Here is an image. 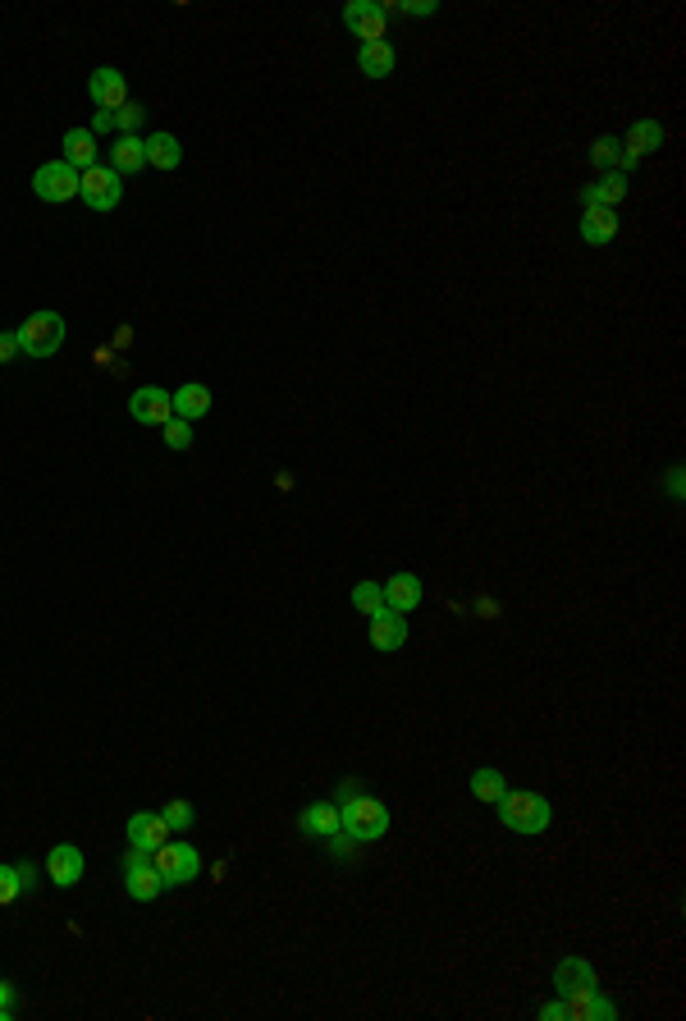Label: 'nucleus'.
Instances as JSON below:
<instances>
[{
    "label": "nucleus",
    "mask_w": 686,
    "mask_h": 1021,
    "mask_svg": "<svg viewBox=\"0 0 686 1021\" xmlns=\"http://www.w3.org/2000/svg\"><path fill=\"white\" fill-rule=\"evenodd\" d=\"M142 120H147V106H138V101H124V106L115 110V129H119V138H138Z\"/></svg>",
    "instance_id": "bb28decb"
},
{
    "label": "nucleus",
    "mask_w": 686,
    "mask_h": 1021,
    "mask_svg": "<svg viewBox=\"0 0 686 1021\" xmlns=\"http://www.w3.org/2000/svg\"><path fill=\"white\" fill-rule=\"evenodd\" d=\"M380 596H385V609H394V614H412L426 591H421L417 573H394L389 582H380Z\"/></svg>",
    "instance_id": "4468645a"
},
{
    "label": "nucleus",
    "mask_w": 686,
    "mask_h": 1021,
    "mask_svg": "<svg viewBox=\"0 0 686 1021\" xmlns=\"http://www.w3.org/2000/svg\"><path fill=\"white\" fill-rule=\"evenodd\" d=\"M165 825L174 829V834H188L193 829V820H197V811H193V802H183V797H174V802H165Z\"/></svg>",
    "instance_id": "c85d7f7f"
},
{
    "label": "nucleus",
    "mask_w": 686,
    "mask_h": 1021,
    "mask_svg": "<svg viewBox=\"0 0 686 1021\" xmlns=\"http://www.w3.org/2000/svg\"><path fill=\"white\" fill-rule=\"evenodd\" d=\"M161 431H165V445H170V449H188V445H193V426L183 422V417H170Z\"/></svg>",
    "instance_id": "2f4dec72"
},
{
    "label": "nucleus",
    "mask_w": 686,
    "mask_h": 1021,
    "mask_svg": "<svg viewBox=\"0 0 686 1021\" xmlns=\"http://www.w3.org/2000/svg\"><path fill=\"white\" fill-rule=\"evenodd\" d=\"M87 97H92V106L97 110H110L115 115L124 101H129V83H124V74L119 69H97V74L87 78Z\"/></svg>",
    "instance_id": "9b49d317"
},
{
    "label": "nucleus",
    "mask_w": 686,
    "mask_h": 1021,
    "mask_svg": "<svg viewBox=\"0 0 686 1021\" xmlns=\"http://www.w3.org/2000/svg\"><path fill=\"white\" fill-rule=\"evenodd\" d=\"M14 870H19V884H23V889H37V870L28 866V861H19Z\"/></svg>",
    "instance_id": "4c0bfd02"
},
{
    "label": "nucleus",
    "mask_w": 686,
    "mask_h": 1021,
    "mask_svg": "<svg viewBox=\"0 0 686 1021\" xmlns=\"http://www.w3.org/2000/svg\"><path fill=\"white\" fill-rule=\"evenodd\" d=\"M298 829L307 838H330V834H339V806L334 802H307L302 806V815H298Z\"/></svg>",
    "instance_id": "f3484780"
},
{
    "label": "nucleus",
    "mask_w": 686,
    "mask_h": 1021,
    "mask_svg": "<svg viewBox=\"0 0 686 1021\" xmlns=\"http://www.w3.org/2000/svg\"><path fill=\"white\" fill-rule=\"evenodd\" d=\"M371 646L376 651H403V641H408V614H394V609H380V614H371Z\"/></svg>",
    "instance_id": "ddd939ff"
},
{
    "label": "nucleus",
    "mask_w": 686,
    "mask_h": 1021,
    "mask_svg": "<svg viewBox=\"0 0 686 1021\" xmlns=\"http://www.w3.org/2000/svg\"><path fill=\"white\" fill-rule=\"evenodd\" d=\"M394 65H398V55H394V46H389V42H371V46H362V51H357V69H362L366 78H389V74H394Z\"/></svg>",
    "instance_id": "393cba45"
},
{
    "label": "nucleus",
    "mask_w": 686,
    "mask_h": 1021,
    "mask_svg": "<svg viewBox=\"0 0 686 1021\" xmlns=\"http://www.w3.org/2000/svg\"><path fill=\"white\" fill-rule=\"evenodd\" d=\"M115 129V115H110V110H97V115H92V138H97V133H110Z\"/></svg>",
    "instance_id": "e433bc0d"
},
{
    "label": "nucleus",
    "mask_w": 686,
    "mask_h": 1021,
    "mask_svg": "<svg viewBox=\"0 0 686 1021\" xmlns=\"http://www.w3.org/2000/svg\"><path fill=\"white\" fill-rule=\"evenodd\" d=\"M14 1017V985L10 980H0V1021Z\"/></svg>",
    "instance_id": "c9c22d12"
},
{
    "label": "nucleus",
    "mask_w": 686,
    "mask_h": 1021,
    "mask_svg": "<svg viewBox=\"0 0 686 1021\" xmlns=\"http://www.w3.org/2000/svg\"><path fill=\"white\" fill-rule=\"evenodd\" d=\"M353 793H362V788H357V779H343V788H339V797H334V802H343V797H353Z\"/></svg>",
    "instance_id": "58836bf2"
},
{
    "label": "nucleus",
    "mask_w": 686,
    "mask_h": 1021,
    "mask_svg": "<svg viewBox=\"0 0 686 1021\" xmlns=\"http://www.w3.org/2000/svg\"><path fill=\"white\" fill-rule=\"evenodd\" d=\"M14 339H19L23 358H51V353H60V344H65V316L60 312H33L19 330H14Z\"/></svg>",
    "instance_id": "7ed1b4c3"
},
{
    "label": "nucleus",
    "mask_w": 686,
    "mask_h": 1021,
    "mask_svg": "<svg viewBox=\"0 0 686 1021\" xmlns=\"http://www.w3.org/2000/svg\"><path fill=\"white\" fill-rule=\"evenodd\" d=\"M668 490H673V495H682V468L668 472Z\"/></svg>",
    "instance_id": "ea45409f"
},
{
    "label": "nucleus",
    "mask_w": 686,
    "mask_h": 1021,
    "mask_svg": "<svg viewBox=\"0 0 686 1021\" xmlns=\"http://www.w3.org/2000/svg\"><path fill=\"white\" fill-rule=\"evenodd\" d=\"M353 609H357V614H366V619H371V614H380V609H385L380 582H357V587H353Z\"/></svg>",
    "instance_id": "cd10ccee"
},
{
    "label": "nucleus",
    "mask_w": 686,
    "mask_h": 1021,
    "mask_svg": "<svg viewBox=\"0 0 686 1021\" xmlns=\"http://www.w3.org/2000/svg\"><path fill=\"white\" fill-rule=\"evenodd\" d=\"M540 1021H568V1003H563V994H558V999H549L545 1008H540Z\"/></svg>",
    "instance_id": "f704fd0d"
},
{
    "label": "nucleus",
    "mask_w": 686,
    "mask_h": 1021,
    "mask_svg": "<svg viewBox=\"0 0 686 1021\" xmlns=\"http://www.w3.org/2000/svg\"><path fill=\"white\" fill-rule=\"evenodd\" d=\"M23 893V884H19V870L14 866H0V907H10L14 898Z\"/></svg>",
    "instance_id": "473e14b6"
},
{
    "label": "nucleus",
    "mask_w": 686,
    "mask_h": 1021,
    "mask_svg": "<svg viewBox=\"0 0 686 1021\" xmlns=\"http://www.w3.org/2000/svg\"><path fill=\"white\" fill-rule=\"evenodd\" d=\"M343 28L353 37H362V46L385 42V10H380V0H348L343 5Z\"/></svg>",
    "instance_id": "6e6552de"
},
{
    "label": "nucleus",
    "mask_w": 686,
    "mask_h": 1021,
    "mask_svg": "<svg viewBox=\"0 0 686 1021\" xmlns=\"http://www.w3.org/2000/svg\"><path fill=\"white\" fill-rule=\"evenodd\" d=\"M142 142H147V165L151 170H179L183 142L174 138V133H151V138H142Z\"/></svg>",
    "instance_id": "b1692460"
},
{
    "label": "nucleus",
    "mask_w": 686,
    "mask_h": 1021,
    "mask_svg": "<svg viewBox=\"0 0 686 1021\" xmlns=\"http://www.w3.org/2000/svg\"><path fill=\"white\" fill-rule=\"evenodd\" d=\"M124 889H129L133 902H156L165 893L161 870L151 866V852L129 848V857H124Z\"/></svg>",
    "instance_id": "423d86ee"
},
{
    "label": "nucleus",
    "mask_w": 686,
    "mask_h": 1021,
    "mask_svg": "<svg viewBox=\"0 0 686 1021\" xmlns=\"http://www.w3.org/2000/svg\"><path fill=\"white\" fill-rule=\"evenodd\" d=\"M508 793V779H504V770H490V765H485V770H476L472 774V797L476 802H485V806H494L499 802V797Z\"/></svg>",
    "instance_id": "a878e982"
},
{
    "label": "nucleus",
    "mask_w": 686,
    "mask_h": 1021,
    "mask_svg": "<svg viewBox=\"0 0 686 1021\" xmlns=\"http://www.w3.org/2000/svg\"><path fill=\"white\" fill-rule=\"evenodd\" d=\"M622 197H627V174H618V170H604L600 179H595V184L586 188V193H581V202H586V207H618Z\"/></svg>",
    "instance_id": "aec40b11"
},
{
    "label": "nucleus",
    "mask_w": 686,
    "mask_h": 1021,
    "mask_svg": "<svg viewBox=\"0 0 686 1021\" xmlns=\"http://www.w3.org/2000/svg\"><path fill=\"white\" fill-rule=\"evenodd\" d=\"M389 14H412V19H426V14H435V0H389V5H380Z\"/></svg>",
    "instance_id": "7c9ffc66"
},
{
    "label": "nucleus",
    "mask_w": 686,
    "mask_h": 1021,
    "mask_svg": "<svg viewBox=\"0 0 686 1021\" xmlns=\"http://www.w3.org/2000/svg\"><path fill=\"white\" fill-rule=\"evenodd\" d=\"M60 147H65V156H60V161H65V165H74L78 174H83V170H92V165H97V138H92V129H69Z\"/></svg>",
    "instance_id": "4be33fe9"
},
{
    "label": "nucleus",
    "mask_w": 686,
    "mask_h": 1021,
    "mask_svg": "<svg viewBox=\"0 0 686 1021\" xmlns=\"http://www.w3.org/2000/svg\"><path fill=\"white\" fill-rule=\"evenodd\" d=\"M83 870H87V861L74 843H55V848L46 852V880L60 884V889H74V884L83 880Z\"/></svg>",
    "instance_id": "9d476101"
},
{
    "label": "nucleus",
    "mask_w": 686,
    "mask_h": 1021,
    "mask_svg": "<svg viewBox=\"0 0 686 1021\" xmlns=\"http://www.w3.org/2000/svg\"><path fill=\"white\" fill-rule=\"evenodd\" d=\"M170 403H174V417H183V422H202V417L211 413V390L197 385V381H188V385H179V390L170 394Z\"/></svg>",
    "instance_id": "a211bd4d"
},
{
    "label": "nucleus",
    "mask_w": 686,
    "mask_h": 1021,
    "mask_svg": "<svg viewBox=\"0 0 686 1021\" xmlns=\"http://www.w3.org/2000/svg\"><path fill=\"white\" fill-rule=\"evenodd\" d=\"M129 413H133V422H142V426H165L174 417L170 390H161V385H142V390H133Z\"/></svg>",
    "instance_id": "1a4fd4ad"
},
{
    "label": "nucleus",
    "mask_w": 686,
    "mask_h": 1021,
    "mask_svg": "<svg viewBox=\"0 0 686 1021\" xmlns=\"http://www.w3.org/2000/svg\"><path fill=\"white\" fill-rule=\"evenodd\" d=\"M618 156H622V142L618 138H595V147H590L595 170H618Z\"/></svg>",
    "instance_id": "c756f323"
},
{
    "label": "nucleus",
    "mask_w": 686,
    "mask_h": 1021,
    "mask_svg": "<svg viewBox=\"0 0 686 1021\" xmlns=\"http://www.w3.org/2000/svg\"><path fill=\"white\" fill-rule=\"evenodd\" d=\"M494 811H499V820H504L513 834H545L549 820H554V806H549L545 793H504L499 802H494Z\"/></svg>",
    "instance_id": "f03ea898"
},
{
    "label": "nucleus",
    "mask_w": 686,
    "mask_h": 1021,
    "mask_svg": "<svg viewBox=\"0 0 686 1021\" xmlns=\"http://www.w3.org/2000/svg\"><path fill=\"white\" fill-rule=\"evenodd\" d=\"M664 124L659 120H636L632 129H627V142H622V156L627 161H641V156H650V152H659L664 147Z\"/></svg>",
    "instance_id": "dca6fc26"
},
{
    "label": "nucleus",
    "mask_w": 686,
    "mask_h": 1021,
    "mask_svg": "<svg viewBox=\"0 0 686 1021\" xmlns=\"http://www.w3.org/2000/svg\"><path fill=\"white\" fill-rule=\"evenodd\" d=\"M581 239L586 243H613V234H618V211H609V207H586L581 211Z\"/></svg>",
    "instance_id": "412c9836"
},
{
    "label": "nucleus",
    "mask_w": 686,
    "mask_h": 1021,
    "mask_svg": "<svg viewBox=\"0 0 686 1021\" xmlns=\"http://www.w3.org/2000/svg\"><path fill=\"white\" fill-rule=\"evenodd\" d=\"M151 866L161 870L165 889H183V884H193L197 875H202V857H197V848L193 843H179L174 834L151 852Z\"/></svg>",
    "instance_id": "20e7f679"
},
{
    "label": "nucleus",
    "mask_w": 686,
    "mask_h": 1021,
    "mask_svg": "<svg viewBox=\"0 0 686 1021\" xmlns=\"http://www.w3.org/2000/svg\"><path fill=\"white\" fill-rule=\"evenodd\" d=\"M78 197H83L92 211H115L119 197H124V179H119L110 165H92V170H83V179H78Z\"/></svg>",
    "instance_id": "39448f33"
},
{
    "label": "nucleus",
    "mask_w": 686,
    "mask_h": 1021,
    "mask_svg": "<svg viewBox=\"0 0 686 1021\" xmlns=\"http://www.w3.org/2000/svg\"><path fill=\"white\" fill-rule=\"evenodd\" d=\"M110 170L124 179V174H138V170H147V142L142 138H115L110 142Z\"/></svg>",
    "instance_id": "6ab92c4d"
},
{
    "label": "nucleus",
    "mask_w": 686,
    "mask_h": 1021,
    "mask_svg": "<svg viewBox=\"0 0 686 1021\" xmlns=\"http://www.w3.org/2000/svg\"><path fill=\"white\" fill-rule=\"evenodd\" d=\"M563 1003H568V1021H613V1017H618V1008H613V1003L604 999L595 985L563 994Z\"/></svg>",
    "instance_id": "f8f14e48"
},
{
    "label": "nucleus",
    "mask_w": 686,
    "mask_h": 1021,
    "mask_svg": "<svg viewBox=\"0 0 686 1021\" xmlns=\"http://www.w3.org/2000/svg\"><path fill=\"white\" fill-rule=\"evenodd\" d=\"M78 179H83V174H78L74 165L46 161V165H37V174H33V193L42 197V202H69V197L78 193Z\"/></svg>",
    "instance_id": "0eeeda50"
},
{
    "label": "nucleus",
    "mask_w": 686,
    "mask_h": 1021,
    "mask_svg": "<svg viewBox=\"0 0 686 1021\" xmlns=\"http://www.w3.org/2000/svg\"><path fill=\"white\" fill-rule=\"evenodd\" d=\"M595 985V967L586 957H563L554 971V994H572V989H590Z\"/></svg>",
    "instance_id": "5701e85b"
},
{
    "label": "nucleus",
    "mask_w": 686,
    "mask_h": 1021,
    "mask_svg": "<svg viewBox=\"0 0 686 1021\" xmlns=\"http://www.w3.org/2000/svg\"><path fill=\"white\" fill-rule=\"evenodd\" d=\"M334 806H339V829L353 838V843H376V838L389 834V806L380 802V797L353 793Z\"/></svg>",
    "instance_id": "f257e3e1"
},
{
    "label": "nucleus",
    "mask_w": 686,
    "mask_h": 1021,
    "mask_svg": "<svg viewBox=\"0 0 686 1021\" xmlns=\"http://www.w3.org/2000/svg\"><path fill=\"white\" fill-rule=\"evenodd\" d=\"M14 358H19V339H14V330H0V367Z\"/></svg>",
    "instance_id": "72a5a7b5"
},
{
    "label": "nucleus",
    "mask_w": 686,
    "mask_h": 1021,
    "mask_svg": "<svg viewBox=\"0 0 686 1021\" xmlns=\"http://www.w3.org/2000/svg\"><path fill=\"white\" fill-rule=\"evenodd\" d=\"M170 834H174V829L165 825V815H147V811L129 815V848H138V852H156Z\"/></svg>",
    "instance_id": "2eb2a0df"
}]
</instances>
